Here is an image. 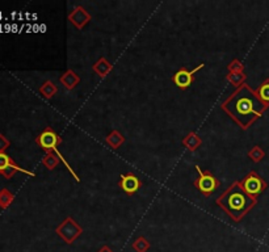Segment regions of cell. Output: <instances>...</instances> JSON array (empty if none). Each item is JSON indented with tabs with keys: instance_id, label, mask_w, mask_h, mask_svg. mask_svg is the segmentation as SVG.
Here are the masks:
<instances>
[{
	"instance_id": "30bf717a",
	"label": "cell",
	"mask_w": 269,
	"mask_h": 252,
	"mask_svg": "<svg viewBox=\"0 0 269 252\" xmlns=\"http://www.w3.org/2000/svg\"><path fill=\"white\" fill-rule=\"evenodd\" d=\"M60 80L67 90H74V88L79 84L80 78H79L78 74L75 71H73V70H67V71L64 72L63 75L60 78Z\"/></svg>"
},
{
	"instance_id": "6da1fadb",
	"label": "cell",
	"mask_w": 269,
	"mask_h": 252,
	"mask_svg": "<svg viewBox=\"0 0 269 252\" xmlns=\"http://www.w3.org/2000/svg\"><path fill=\"white\" fill-rule=\"evenodd\" d=\"M222 109L246 130L255 122V120L263 116L265 105L256 96L255 91L251 90L247 84H243L224 100Z\"/></svg>"
},
{
	"instance_id": "603a6c76",
	"label": "cell",
	"mask_w": 269,
	"mask_h": 252,
	"mask_svg": "<svg viewBox=\"0 0 269 252\" xmlns=\"http://www.w3.org/2000/svg\"><path fill=\"white\" fill-rule=\"evenodd\" d=\"M9 146H11V142H9V140H7V137H5L4 134H1V133H0V154L5 153V150L8 149Z\"/></svg>"
},
{
	"instance_id": "44dd1931",
	"label": "cell",
	"mask_w": 269,
	"mask_h": 252,
	"mask_svg": "<svg viewBox=\"0 0 269 252\" xmlns=\"http://www.w3.org/2000/svg\"><path fill=\"white\" fill-rule=\"evenodd\" d=\"M227 70L228 72H244V66H243L242 61H239V59H233L231 63L227 66Z\"/></svg>"
},
{
	"instance_id": "4fadbf2b",
	"label": "cell",
	"mask_w": 269,
	"mask_h": 252,
	"mask_svg": "<svg viewBox=\"0 0 269 252\" xmlns=\"http://www.w3.org/2000/svg\"><path fill=\"white\" fill-rule=\"evenodd\" d=\"M105 142L109 144L113 150H117L120 149L123 144V142H125V137L121 134V131L113 130L110 131L109 134H108V137L105 138Z\"/></svg>"
},
{
	"instance_id": "9c48e42d",
	"label": "cell",
	"mask_w": 269,
	"mask_h": 252,
	"mask_svg": "<svg viewBox=\"0 0 269 252\" xmlns=\"http://www.w3.org/2000/svg\"><path fill=\"white\" fill-rule=\"evenodd\" d=\"M70 23L74 24L75 27L82 31L90 21H91V15L88 14L87 9L83 8L82 5H76L69 15Z\"/></svg>"
},
{
	"instance_id": "7402d4cb",
	"label": "cell",
	"mask_w": 269,
	"mask_h": 252,
	"mask_svg": "<svg viewBox=\"0 0 269 252\" xmlns=\"http://www.w3.org/2000/svg\"><path fill=\"white\" fill-rule=\"evenodd\" d=\"M248 157L251 158L254 162H260L261 159L264 158V153H263V150H261L259 146H255V147L248 153Z\"/></svg>"
},
{
	"instance_id": "ac0fdd59",
	"label": "cell",
	"mask_w": 269,
	"mask_h": 252,
	"mask_svg": "<svg viewBox=\"0 0 269 252\" xmlns=\"http://www.w3.org/2000/svg\"><path fill=\"white\" fill-rule=\"evenodd\" d=\"M14 193H12L9 189H0V207H1V209H7L11 204L14 203Z\"/></svg>"
},
{
	"instance_id": "ba28073f",
	"label": "cell",
	"mask_w": 269,
	"mask_h": 252,
	"mask_svg": "<svg viewBox=\"0 0 269 252\" xmlns=\"http://www.w3.org/2000/svg\"><path fill=\"white\" fill-rule=\"evenodd\" d=\"M142 181L137 175H134L132 172H128L125 175L120 176V188L122 189L128 196L135 194L141 189Z\"/></svg>"
},
{
	"instance_id": "e0dca14e",
	"label": "cell",
	"mask_w": 269,
	"mask_h": 252,
	"mask_svg": "<svg viewBox=\"0 0 269 252\" xmlns=\"http://www.w3.org/2000/svg\"><path fill=\"white\" fill-rule=\"evenodd\" d=\"M60 159L54 153H46L45 157L42 158V164L47 168V170H55L57 167L60 166Z\"/></svg>"
},
{
	"instance_id": "3957f363",
	"label": "cell",
	"mask_w": 269,
	"mask_h": 252,
	"mask_svg": "<svg viewBox=\"0 0 269 252\" xmlns=\"http://www.w3.org/2000/svg\"><path fill=\"white\" fill-rule=\"evenodd\" d=\"M36 143L38 144L42 150H45L46 153H54L57 157L60 158V162L63 163L64 166H66V168L69 170L70 173L74 176V179H75L76 181L80 180V179L78 177V175H76L75 171L73 170V167L70 166L69 163H67V160L64 159L63 155H62L60 150H58V146L62 143V138H60V135L57 134V133L51 129L50 126L45 127V130L42 131L41 134L37 137Z\"/></svg>"
},
{
	"instance_id": "8992f818",
	"label": "cell",
	"mask_w": 269,
	"mask_h": 252,
	"mask_svg": "<svg viewBox=\"0 0 269 252\" xmlns=\"http://www.w3.org/2000/svg\"><path fill=\"white\" fill-rule=\"evenodd\" d=\"M240 184H242L244 192H246L248 196H251L252 198H257V196L264 192V189L267 188V183H265L260 176L257 175L256 172H250L248 175L240 180Z\"/></svg>"
},
{
	"instance_id": "7c38bea8",
	"label": "cell",
	"mask_w": 269,
	"mask_h": 252,
	"mask_svg": "<svg viewBox=\"0 0 269 252\" xmlns=\"http://www.w3.org/2000/svg\"><path fill=\"white\" fill-rule=\"evenodd\" d=\"M112 68H113V64H112L106 58H100L93 66H92V70H93L100 78L106 77Z\"/></svg>"
},
{
	"instance_id": "ffe728a7",
	"label": "cell",
	"mask_w": 269,
	"mask_h": 252,
	"mask_svg": "<svg viewBox=\"0 0 269 252\" xmlns=\"http://www.w3.org/2000/svg\"><path fill=\"white\" fill-rule=\"evenodd\" d=\"M15 166H17V164L14 162V159L9 157V155H7L5 153L0 154V172L4 171V170H7L9 167Z\"/></svg>"
},
{
	"instance_id": "7a4b0ae2",
	"label": "cell",
	"mask_w": 269,
	"mask_h": 252,
	"mask_svg": "<svg viewBox=\"0 0 269 252\" xmlns=\"http://www.w3.org/2000/svg\"><path fill=\"white\" fill-rule=\"evenodd\" d=\"M218 205L234 222H240L247 213L255 206L256 200L244 192L240 181H234L222 196L215 200Z\"/></svg>"
},
{
	"instance_id": "5bb4252c",
	"label": "cell",
	"mask_w": 269,
	"mask_h": 252,
	"mask_svg": "<svg viewBox=\"0 0 269 252\" xmlns=\"http://www.w3.org/2000/svg\"><path fill=\"white\" fill-rule=\"evenodd\" d=\"M40 94L45 97V99H51L55 94H58V87L55 86L51 80H46L41 87H40Z\"/></svg>"
},
{
	"instance_id": "8fae6325",
	"label": "cell",
	"mask_w": 269,
	"mask_h": 252,
	"mask_svg": "<svg viewBox=\"0 0 269 252\" xmlns=\"http://www.w3.org/2000/svg\"><path fill=\"white\" fill-rule=\"evenodd\" d=\"M182 144H184V147L189 151H196L198 147H201V144H202V140H201L198 134H196L194 131H191V133H188L185 137H184V140H182Z\"/></svg>"
},
{
	"instance_id": "277c9868",
	"label": "cell",
	"mask_w": 269,
	"mask_h": 252,
	"mask_svg": "<svg viewBox=\"0 0 269 252\" xmlns=\"http://www.w3.org/2000/svg\"><path fill=\"white\" fill-rule=\"evenodd\" d=\"M194 168H196L197 173H198V179L194 180V187L205 197H209V196H211L219 188L221 183H219L218 179L211 172L202 170L198 164H196Z\"/></svg>"
},
{
	"instance_id": "52a82bcc",
	"label": "cell",
	"mask_w": 269,
	"mask_h": 252,
	"mask_svg": "<svg viewBox=\"0 0 269 252\" xmlns=\"http://www.w3.org/2000/svg\"><path fill=\"white\" fill-rule=\"evenodd\" d=\"M205 67V63H200L197 67L193 70H187V68H180L179 71H176L172 77V81L175 83V86L180 88V90H188L189 87L193 84L194 81V74L198 72L200 70Z\"/></svg>"
},
{
	"instance_id": "5b68a950",
	"label": "cell",
	"mask_w": 269,
	"mask_h": 252,
	"mask_svg": "<svg viewBox=\"0 0 269 252\" xmlns=\"http://www.w3.org/2000/svg\"><path fill=\"white\" fill-rule=\"evenodd\" d=\"M55 233H57V235H58L62 240H63L64 243L71 244L80 236L83 230L82 227L78 225L76 220H74V218H71V217H67V218L55 229Z\"/></svg>"
},
{
	"instance_id": "2e32d148",
	"label": "cell",
	"mask_w": 269,
	"mask_h": 252,
	"mask_svg": "<svg viewBox=\"0 0 269 252\" xmlns=\"http://www.w3.org/2000/svg\"><path fill=\"white\" fill-rule=\"evenodd\" d=\"M255 92L259 100L265 105V108L269 107V79H267Z\"/></svg>"
},
{
	"instance_id": "9a60e30c",
	"label": "cell",
	"mask_w": 269,
	"mask_h": 252,
	"mask_svg": "<svg viewBox=\"0 0 269 252\" xmlns=\"http://www.w3.org/2000/svg\"><path fill=\"white\" fill-rule=\"evenodd\" d=\"M247 79V75L244 72H228L227 77H226V80L230 83V84H233L234 87H237L238 88H240V87L244 84V81Z\"/></svg>"
},
{
	"instance_id": "cb8c5ba5",
	"label": "cell",
	"mask_w": 269,
	"mask_h": 252,
	"mask_svg": "<svg viewBox=\"0 0 269 252\" xmlns=\"http://www.w3.org/2000/svg\"><path fill=\"white\" fill-rule=\"evenodd\" d=\"M97 252H113V250H112L109 246H103V247H101Z\"/></svg>"
},
{
	"instance_id": "d6986e66",
	"label": "cell",
	"mask_w": 269,
	"mask_h": 252,
	"mask_svg": "<svg viewBox=\"0 0 269 252\" xmlns=\"http://www.w3.org/2000/svg\"><path fill=\"white\" fill-rule=\"evenodd\" d=\"M151 244L145 236H138L134 243H133V248L135 250V252H147L150 250Z\"/></svg>"
}]
</instances>
